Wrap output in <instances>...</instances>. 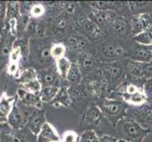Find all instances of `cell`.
<instances>
[{
  "mask_svg": "<svg viewBox=\"0 0 152 142\" xmlns=\"http://www.w3.org/2000/svg\"><path fill=\"white\" fill-rule=\"evenodd\" d=\"M120 139H125L134 142H143L145 138L149 133H152V128H145L137 121L128 117L123 118L115 126Z\"/></svg>",
  "mask_w": 152,
  "mask_h": 142,
  "instance_id": "obj_1",
  "label": "cell"
},
{
  "mask_svg": "<svg viewBox=\"0 0 152 142\" xmlns=\"http://www.w3.org/2000/svg\"><path fill=\"white\" fill-rule=\"evenodd\" d=\"M105 118L114 127L123 118L128 117V103L113 99H103L97 104Z\"/></svg>",
  "mask_w": 152,
  "mask_h": 142,
  "instance_id": "obj_2",
  "label": "cell"
},
{
  "mask_svg": "<svg viewBox=\"0 0 152 142\" xmlns=\"http://www.w3.org/2000/svg\"><path fill=\"white\" fill-rule=\"evenodd\" d=\"M77 26L78 29L85 34V37L91 40H96L102 36V29L92 18L86 15H80L77 20Z\"/></svg>",
  "mask_w": 152,
  "mask_h": 142,
  "instance_id": "obj_3",
  "label": "cell"
},
{
  "mask_svg": "<svg viewBox=\"0 0 152 142\" xmlns=\"http://www.w3.org/2000/svg\"><path fill=\"white\" fill-rule=\"evenodd\" d=\"M104 118V115L97 105H92V106L87 108L84 114L82 115L80 128L97 127V126H99L103 122Z\"/></svg>",
  "mask_w": 152,
  "mask_h": 142,
  "instance_id": "obj_4",
  "label": "cell"
},
{
  "mask_svg": "<svg viewBox=\"0 0 152 142\" xmlns=\"http://www.w3.org/2000/svg\"><path fill=\"white\" fill-rule=\"evenodd\" d=\"M152 26V14L145 12L136 14L130 21V35L135 37Z\"/></svg>",
  "mask_w": 152,
  "mask_h": 142,
  "instance_id": "obj_5",
  "label": "cell"
},
{
  "mask_svg": "<svg viewBox=\"0 0 152 142\" xmlns=\"http://www.w3.org/2000/svg\"><path fill=\"white\" fill-rule=\"evenodd\" d=\"M132 118L142 124L152 125V103L145 102L139 106H134L132 113Z\"/></svg>",
  "mask_w": 152,
  "mask_h": 142,
  "instance_id": "obj_6",
  "label": "cell"
},
{
  "mask_svg": "<svg viewBox=\"0 0 152 142\" xmlns=\"http://www.w3.org/2000/svg\"><path fill=\"white\" fill-rule=\"evenodd\" d=\"M127 71L134 78H143L146 79L152 77V66L150 64H145V63H140L136 61H129L127 65Z\"/></svg>",
  "mask_w": 152,
  "mask_h": 142,
  "instance_id": "obj_7",
  "label": "cell"
},
{
  "mask_svg": "<svg viewBox=\"0 0 152 142\" xmlns=\"http://www.w3.org/2000/svg\"><path fill=\"white\" fill-rule=\"evenodd\" d=\"M93 20L100 27L101 29L104 27H111L113 21L117 17V14L114 10H92Z\"/></svg>",
  "mask_w": 152,
  "mask_h": 142,
  "instance_id": "obj_8",
  "label": "cell"
},
{
  "mask_svg": "<svg viewBox=\"0 0 152 142\" xmlns=\"http://www.w3.org/2000/svg\"><path fill=\"white\" fill-rule=\"evenodd\" d=\"M7 123L10 125V128L15 131L22 130L25 127V125L28 124L27 119H26L23 112L21 111V109H20V106L17 102V99H16V102H15L14 106L12 108V113H10L9 116Z\"/></svg>",
  "mask_w": 152,
  "mask_h": 142,
  "instance_id": "obj_9",
  "label": "cell"
},
{
  "mask_svg": "<svg viewBox=\"0 0 152 142\" xmlns=\"http://www.w3.org/2000/svg\"><path fill=\"white\" fill-rule=\"evenodd\" d=\"M101 52L105 57L110 59H119V58L128 56V52L124 46L112 42H105L101 46Z\"/></svg>",
  "mask_w": 152,
  "mask_h": 142,
  "instance_id": "obj_10",
  "label": "cell"
},
{
  "mask_svg": "<svg viewBox=\"0 0 152 142\" xmlns=\"http://www.w3.org/2000/svg\"><path fill=\"white\" fill-rule=\"evenodd\" d=\"M15 99H17V97L9 96L6 93H4L0 98V123L8 122L9 116L15 104Z\"/></svg>",
  "mask_w": 152,
  "mask_h": 142,
  "instance_id": "obj_11",
  "label": "cell"
},
{
  "mask_svg": "<svg viewBox=\"0 0 152 142\" xmlns=\"http://www.w3.org/2000/svg\"><path fill=\"white\" fill-rule=\"evenodd\" d=\"M13 39L14 37L9 31L4 33L0 39V65H4L5 62H9L10 54L13 49Z\"/></svg>",
  "mask_w": 152,
  "mask_h": 142,
  "instance_id": "obj_12",
  "label": "cell"
},
{
  "mask_svg": "<svg viewBox=\"0 0 152 142\" xmlns=\"http://www.w3.org/2000/svg\"><path fill=\"white\" fill-rule=\"evenodd\" d=\"M17 99L27 106H30V107H34L37 109H41L42 107V102L39 95L37 94H32L29 93L28 91H26L23 88H19L17 90Z\"/></svg>",
  "mask_w": 152,
  "mask_h": 142,
  "instance_id": "obj_13",
  "label": "cell"
},
{
  "mask_svg": "<svg viewBox=\"0 0 152 142\" xmlns=\"http://www.w3.org/2000/svg\"><path fill=\"white\" fill-rule=\"evenodd\" d=\"M45 122H48V121H46L45 112L43 110L38 109L37 111L33 114L32 117L29 118L27 125L28 127V130L30 131V133L37 138L41 129L43 128V126L45 125Z\"/></svg>",
  "mask_w": 152,
  "mask_h": 142,
  "instance_id": "obj_14",
  "label": "cell"
},
{
  "mask_svg": "<svg viewBox=\"0 0 152 142\" xmlns=\"http://www.w3.org/2000/svg\"><path fill=\"white\" fill-rule=\"evenodd\" d=\"M132 60L150 64L152 61V46H144L139 45L134 46V49L132 54Z\"/></svg>",
  "mask_w": 152,
  "mask_h": 142,
  "instance_id": "obj_15",
  "label": "cell"
},
{
  "mask_svg": "<svg viewBox=\"0 0 152 142\" xmlns=\"http://www.w3.org/2000/svg\"><path fill=\"white\" fill-rule=\"evenodd\" d=\"M61 136L49 122H45L37 135V142H61Z\"/></svg>",
  "mask_w": 152,
  "mask_h": 142,
  "instance_id": "obj_16",
  "label": "cell"
},
{
  "mask_svg": "<svg viewBox=\"0 0 152 142\" xmlns=\"http://www.w3.org/2000/svg\"><path fill=\"white\" fill-rule=\"evenodd\" d=\"M38 79L40 80L42 85L44 86H57L61 87V80L62 79L59 76L57 70L55 69H46L45 71L38 74Z\"/></svg>",
  "mask_w": 152,
  "mask_h": 142,
  "instance_id": "obj_17",
  "label": "cell"
},
{
  "mask_svg": "<svg viewBox=\"0 0 152 142\" xmlns=\"http://www.w3.org/2000/svg\"><path fill=\"white\" fill-rule=\"evenodd\" d=\"M88 46V41L85 36L83 35H72L67 40V46L70 50L77 54H81L85 52V49Z\"/></svg>",
  "mask_w": 152,
  "mask_h": 142,
  "instance_id": "obj_18",
  "label": "cell"
},
{
  "mask_svg": "<svg viewBox=\"0 0 152 142\" xmlns=\"http://www.w3.org/2000/svg\"><path fill=\"white\" fill-rule=\"evenodd\" d=\"M73 103L71 99L70 93H69V86L68 85H62L60 87V90L58 92L57 96L52 101L50 104L54 106H64V107H70Z\"/></svg>",
  "mask_w": 152,
  "mask_h": 142,
  "instance_id": "obj_19",
  "label": "cell"
},
{
  "mask_svg": "<svg viewBox=\"0 0 152 142\" xmlns=\"http://www.w3.org/2000/svg\"><path fill=\"white\" fill-rule=\"evenodd\" d=\"M77 63L82 73V75L84 73L91 72L92 70H94V68L96 65L95 58L90 53H88V52H83L81 54H78Z\"/></svg>",
  "mask_w": 152,
  "mask_h": 142,
  "instance_id": "obj_20",
  "label": "cell"
},
{
  "mask_svg": "<svg viewBox=\"0 0 152 142\" xmlns=\"http://www.w3.org/2000/svg\"><path fill=\"white\" fill-rule=\"evenodd\" d=\"M111 28L118 35L125 36L128 33H130V21H129L127 17L117 15Z\"/></svg>",
  "mask_w": 152,
  "mask_h": 142,
  "instance_id": "obj_21",
  "label": "cell"
},
{
  "mask_svg": "<svg viewBox=\"0 0 152 142\" xmlns=\"http://www.w3.org/2000/svg\"><path fill=\"white\" fill-rule=\"evenodd\" d=\"M124 67L118 64H108L103 68V75L106 81L113 82L122 76Z\"/></svg>",
  "mask_w": 152,
  "mask_h": 142,
  "instance_id": "obj_22",
  "label": "cell"
},
{
  "mask_svg": "<svg viewBox=\"0 0 152 142\" xmlns=\"http://www.w3.org/2000/svg\"><path fill=\"white\" fill-rule=\"evenodd\" d=\"M83 75L78 67V65L77 62H72L71 68L66 78V82L68 83V86H74L80 85L82 82Z\"/></svg>",
  "mask_w": 152,
  "mask_h": 142,
  "instance_id": "obj_23",
  "label": "cell"
},
{
  "mask_svg": "<svg viewBox=\"0 0 152 142\" xmlns=\"http://www.w3.org/2000/svg\"><path fill=\"white\" fill-rule=\"evenodd\" d=\"M55 63H56V70L58 72V74H59V76L62 80L66 81L68 72H69L71 68L72 62L68 59V58L64 57V58H61V59L55 61Z\"/></svg>",
  "mask_w": 152,
  "mask_h": 142,
  "instance_id": "obj_24",
  "label": "cell"
},
{
  "mask_svg": "<svg viewBox=\"0 0 152 142\" xmlns=\"http://www.w3.org/2000/svg\"><path fill=\"white\" fill-rule=\"evenodd\" d=\"M60 90V87L57 86H44L39 93V97L42 102L51 103L52 101L57 96L58 92Z\"/></svg>",
  "mask_w": 152,
  "mask_h": 142,
  "instance_id": "obj_25",
  "label": "cell"
},
{
  "mask_svg": "<svg viewBox=\"0 0 152 142\" xmlns=\"http://www.w3.org/2000/svg\"><path fill=\"white\" fill-rule=\"evenodd\" d=\"M35 79H38V72L36 71L34 68L28 67L22 71H20L18 76L15 77V81L23 85L30 81L35 80Z\"/></svg>",
  "mask_w": 152,
  "mask_h": 142,
  "instance_id": "obj_26",
  "label": "cell"
},
{
  "mask_svg": "<svg viewBox=\"0 0 152 142\" xmlns=\"http://www.w3.org/2000/svg\"><path fill=\"white\" fill-rule=\"evenodd\" d=\"M133 40L139 45L144 46H152V26L148 28L143 32L133 37Z\"/></svg>",
  "mask_w": 152,
  "mask_h": 142,
  "instance_id": "obj_27",
  "label": "cell"
},
{
  "mask_svg": "<svg viewBox=\"0 0 152 142\" xmlns=\"http://www.w3.org/2000/svg\"><path fill=\"white\" fill-rule=\"evenodd\" d=\"M86 89L90 92L91 94L96 95V96H99V94H101L103 89H104V83L101 81L98 80H95V79H89V80L86 82L85 83Z\"/></svg>",
  "mask_w": 152,
  "mask_h": 142,
  "instance_id": "obj_28",
  "label": "cell"
},
{
  "mask_svg": "<svg viewBox=\"0 0 152 142\" xmlns=\"http://www.w3.org/2000/svg\"><path fill=\"white\" fill-rule=\"evenodd\" d=\"M66 46L64 44L62 43H55L51 46L50 51H51V56L52 59H54L55 61L61 59V58L65 57L66 54Z\"/></svg>",
  "mask_w": 152,
  "mask_h": 142,
  "instance_id": "obj_29",
  "label": "cell"
},
{
  "mask_svg": "<svg viewBox=\"0 0 152 142\" xmlns=\"http://www.w3.org/2000/svg\"><path fill=\"white\" fill-rule=\"evenodd\" d=\"M90 6L93 10H114V8L119 6L120 4L117 2H111V1H95V2H90Z\"/></svg>",
  "mask_w": 152,
  "mask_h": 142,
  "instance_id": "obj_30",
  "label": "cell"
},
{
  "mask_svg": "<svg viewBox=\"0 0 152 142\" xmlns=\"http://www.w3.org/2000/svg\"><path fill=\"white\" fill-rule=\"evenodd\" d=\"M20 5L19 2H8L7 3V20L18 19L20 17Z\"/></svg>",
  "mask_w": 152,
  "mask_h": 142,
  "instance_id": "obj_31",
  "label": "cell"
},
{
  "mask_svg": "<svg viewBox=\"0 0 152 142\" xmlns=\"http://www.w3.org/2000/svg\"><path fill=\"white\" fill-rule=\"evenodd\" d=\"M22 88L29 93L39 95V93L42 90V88H43V85H42L39 79H35V80H32V81H30L27 83H25V85H23Z\"/></svg>",
  "mask_w": 152,
  "mask_h": 142,
  "instance_id": "obj_32",
  "label": "cell"
},
{
  "mask_svg": "<svg viewBox=\"0 0 152 142\" xmlns=\"http://www.w3.org/2000/svg\"><path fill=\"white\" fill-rule=\"evenodd\" d=\"M80 142H100V138L95 130H85L80 135Z\"/></svg>",
  "mask_w": 152,
  "mask_h": 142,
  "instance_id": "obj_33",
  "label": "cell"
},
{
  "mask_svg": "<svg viewBox=\"0 0 152 142\" xmlns=\"http://www.w3.org/2000/svg\"><path fill=\"white\" fill-rule=\"evenodd\" d=\"M45 13V8L43 4H33L31 5L29 10V14L32 18H39L42 15H44Z\"/></svg>",
  "mask_w": 152,
  "mask_h": 142,
  "instance_id": "obj_34",
  "label": "cell"
},
{
  "mask_svg": "<svg viewBox=\"0 0 152 142\" xmlns=\"http://www.w3.org/2000/svg\"><path fill=\"white\" fill-rule=\"evenodd\" d=\"M22 51H21L20 46L17 45H13V49L10 54L9 58V63H12V64H19L20 60L22 59Z\"/></svg>",
  "mask_w": 152,
  "mask_h": 142,
  "instance_id": "obj_35",
  "label": "cell"
},
{
  "mask_svg": "<svg viewBox=\"0 0 152 142\" xmlns=\"http://www.w3.org/2000/svg\"><path fill=\"white\" fill-rule=\"evenodd\" d=\"M142 88H143L145 96L146 99H148V102L152 103V77L145 79Z\"/></svg>",
  "mask_w": 152,
  "mask_h": 142,
  "instance_id": "obj_36",
  "label": "cell"
},
{
  "mask_svg": "<svg viewBox=\"0 0 152 142\" xmlns=\"http://www.w3.org/2000/svg\"><path fill=\"white\" fill-rule=\"evenodd\" d=\"M61 142H80V138L75 131H66L61 135Z\"/></svg>",
  "mask_w": 152,
  "mask_h": 142,
  "instance_id": "obj_37",
  "label": "cell"
},
{
  "mask_svg": "<svg viewBox=\"0 0 152 142\" xmlns=\"http://www.w3.org/2000/svg\"><path fill=\"white\" fill-rule=\"evenodd\" d=\"M12 128L8 123H0V142L5 140L9 136H12Z\"/></svg>",
  "mask_w": 152,
  "mask_h": 142,
  "instance_id": "obj_38",
  "label": "cell"
},
{
  "mask_svg": "<svg viewBox=\"0 0 152 142\" xmlns=\"http://www.w3.org/2000/svg\"><path fill=\"white\" fill-rule=\"evenodd\" d=\"M7 18V3L0 1V28L3 27L4 21Z\"/></svg>",
  "mask_w": 152,
  "mask_h": 142,
  "instance_id": "obj_39",
  "label": "cell"
},
{
  "mask_svg": "<svg viewBox=\"0 0 152 142\" xmlns=\"http://www.w3.org/2000/svg\"><path fill=\"white\" fill-rule=\"evenodd\" d=\"M67 26V20L64 16H59L56 18L55 21V28L59 30H64Z\"/></svg>",
  "mask_w": 152,
  "mask_h": 142,
  "instance_id": "obj_40",
  "label": "cell"
},
{
  "mask_svg": "<svg viewBox=\"0 0 152 142\" xmlns=\"http://www.w3.org/2000/svg\"><path fill=\"white\" fill-rule=\"evenodd\" d=\"M10 139L12 142H28L29 138L27 135V134H16V135H12Z\"/></svg>",
  "mask_w": 152,
  "mask_h": 142,
  "instance_id": "obj_41",
  "label": "cell"
},
{
  "mask_svg": "<svg viewBox=\"0 0 152 142\" xmlns=\"http://www.w3.org/2000/svg\"><path fill=\"white\" fill-rule=\"evenodd\" d=\"M8 73L12 76L17 77L18 74L20 73L19 64H12V63H9L8 64Z\"/></svg>",
  "mask_w": 152,
  "mask_h": 142,
  "instance_id": "obj_42",
  "label": "cell"
},
{
  "mask_svg": "<svg viewBox=\"0 0 152 142\" xmlns=\"http://www.w3.org/2000/svg\"><path fill=\"white\" fill-rule=\"evenodd\" d=\"M41 58L43 59L44 61H49L52 56H51V51H50V49H48V47H45V49H43L41 50Z\"/></svg>",
  "mask_w": 152,
  "mask_h": 142,
  "instance_id": "obj_43",
  "label": "cell"
},
{
  "mask_svg": "<svg viewBox=\"0 0 152 142\" xmlns=\"http://www.w3.org/2000/svg\"><path fill=\"white\" fill-rule=\"evenodd\" d=\"M62 7H64V10L68 13H73L75 10V4L73 3H61Z\"/></svg>",
  "mask_w": 152,
  "mask_h": 142,
  "instance_id": "obj_44",
  "label": "cell"
},
{
  "mask_svg": "<svg viewBox=\"0 0 152 142\" xmlns=\"http://www.w3.org/2000/svg\"><path fill=\"white\" fill-rule=\"evenodd\" d=\"M118 138L112 135H102L100 138V142H117Z\"/></svg>",
  "mask_w": 152,
  "mask_h": 142,
  "instance_id": "obj_45",
  "label": "cell"
},
{
  "mask_svg": "<svg viewBox=\"0 0 152 142\" xmlns=\"http://www.w3.org/2000/svg\"><path fill=\"white\" fill-rule=\"evenodd\" d=\"M36 33H37L38 35H43L45 33V26L43 24H41L38 22L37 24V28H36Z\"/></svg>",
  "mask_w": 152,
  "mask_h": 142,
  "instance_id": "obj_46",
  "label": "cell"
},
{
  "mask_svg": "<svg viewBox=\"0 0 152 142\" xmlns=\"http://www.w3.org/2000/svg\"><path fill=\"white\" fill-rule=\"evenodd\" d=\"M117 142H134V141H129V140H125V139H120V138H118V141Z\"/></svg>",
  "mask_w": 152,
  "mask_h": 142,
  "instance_id": "obj_47",
  "label": "cell"
},
{
  "mask_svg": "<svg viewBox=\"0 0 152 142\" xmlns=\"http://www.w3.org/2000/svg\"><path fill=\"white\" fill-rule=\"evenodd\" d=\"M150 65L152 66V61H151V63H150Z\"/></svg>",
  "mask_w": 152,
  "mask_h": 142,
  "instance_id": "obj_48",
  "label": "cell"
}]
</instances>
